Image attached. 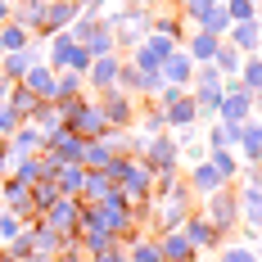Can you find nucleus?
Returning <instances> with one entry per match:
<instances>
[{"label":"nucleus","mask_w":262,"mask_h":262,"mask_svg":"<svg viewBox=\"0 0 262 262\" xmlns=\"http://www.w3.org/2000/svg\"><path fill=\"white\" fill-rule=\"evenodd\" d=\"M149 14H154V9H136V5L104 9V23L113 27V41H118V50H136V46L149 36Z\"/></svg>","instance_id":"obj_1"},{"label":"nucleus","mask_w":262,"mask_h":262,"mask_svg":"<svg viewBox=\"0 0 262 262\" xmlns=\"http://www.w3.org/2000/svg\"><path fill=\"white\" fill-rule=\"evenodd\" d=\"M136 158H140L154 177H172V172H181V145H177L172 131H163V136H154V140H145V145L136 149Z\"/></svg>","instance_id":"obj_2"},{"label":"nucleus","mask_w":262,"mask_h":262,"mask_svg":"<svg viewBox=\"0 0 262 262\" xmlns=\"http://www.w3.org/2000/svg\"><path fill=\"white\" fill-rule=\"evenodd\" d=\"M199 212L208 217V222L222 231V235H231V231L239 226V194H235V185H222L217 194H208Z\"/></svg>","instance_id":"obj_3"},{"label":"nucleus","mask_w":262,"mask_h":262,"mask_svg":"<svg viewBox=\"0 0 262 262\" xmlns=\"http://www.w3.org/2000/svg\"><path fill=\"white\" fill-rule=\"evenodd\" d=\"M100 100V108H104V122L113 131H131L136 127V118H140V100L136 95H127V91H104V95H95Z\"/></svg>","instance_id":"obj_4"},{"label":"nucleus","mask_w":262,"mask_h":262,"mask_svg":"<svg viewBox=\"0 0 262 262\" xmlns=\"http://www.w3.org/2000/svg\"><path fill=\"white\" fill-rule=\"evenodd\" d=\"M181 50V41H172V36H163V32H149L136 50H131V63L140 68V73H158L163 68V59L167 54H177Z\"/></svg>","instance_id":"obj_5"},{"label":"nucleus","mask_w":262,"mask_h":262,"mask_svg":"<svg viewBox=\"0 0 262 262\" xmlns=\"http://www.w3.org/2000/svg\"><path fill=\"white\" fill-rule=\"evenodd\" d=\"M41 226H50V231H59V235H77L81 231V199H73V194H59L50 208L41 212Z\"/></svg>","instance_id":"obj_6"},{"label":"nucleus","mask_w":262,"mask_h":262,"mask_svg":"<svg viewBox=\"0 0 262 262\" xmlns=\"http://www.w3.org/2000/svg\"><path fill=\"white\" fill-rule=\"evenodd\" d=\"M249 118H253V100H249V91H244L239 81H226V91H222V104H217V118H212V122L239 127V122H249Z\"/></svg>","instance_id":"obj_7"},{"label":"nucleus","mask_w":262,"mask_h":262,"mask_svg":"<svg viewBox=\"0 0 262 262\" xmlns=\"http://www.w3.org/2000/svg\"><path fill=\"white\" fill-rule=\"evenodd\" d=\"M118 190L127 194V204H149V199H154V172L131 154L127 158V172H122V181H118Z\"/></svg>","instance_id":"obj_8"},{"label":"nucleus","mask_w":262,"mask_h":262,"mask_svg":"<svg viewBox=\"0 0 262 262\" xmlns=\"http://www.w3.org/2000/svg\"><path fill=\"white\" fill-rule=\"evenodd\" d=\"M181 235L190 239V244H194L199 253H208V249L217 253V249L226 244V235H222V231H217V226H212V222H208V217H204L199 208H194V212H190V217L181 222Z\"/></svg>","instance_id":"obj_9"},{"label":"nucleus","mask_w":262,"mask_h":262,"mask_svg":"<svg viewBox=\"0 0 262 262\" xmlns=\"http://www.w3.org/2000/svg\"><path fill=\"white\" fill-rule=\"evenodd\" d=\"M68 131H77L81 140H100V136L108 131V122H104V108H100V100H95V95H81V108L73 113Z\"/></svg>","instance_id":"obj_10"},{"label":"nucleus","mask_w":262,"mask_h":262,"mask_svg":"<svg viewBox=\"0 0 262 262\" xmlns=\"http://www.w3.org/2000/svg\"><path fill=\"white\" fill-rule=\"evenodd\" d=\"M81 149H86V140H81L77 131H68V127H59V131H50L46 136V158L50 163H81Z\"/></svg>","instance_id":"obj_11"},{"label":"nucleus","mask_w":262,"mask_h":262,"mask_svg":"<svg viewBox=\"0 0 262 262\" xmlns=\"http://www.w3.org/2000/svg\"><path fill=\"white\" fill-rule=\"evenodd\" d=\"M235 158L239 163H262V118H249L235 127Z\"/></svg>","instance_id":"obj_12"},{"label":"nucleus","mask_w":262,"mask_h":262,"mask_svg":"<svg viewBox=\"0 0 262 262\" xmlns=\"http://www.w3.org/2000/svg\"><path fill=\"white\" fill-rule=\"evenodd\" d=\"M154 244H158V258H163V262H199V258H204L181 231H163V235H154Z\"/></svg>","instance_id":"obj_13"},{"label":"nucleus","mask_w":262,"mask_h":262,"mask_svg":"<svg viewBox=\"0 0 262 262\" xmlns=\"http://www.w3.org/2000/svg\"><path fill=\"white\" fill-rule=\"evenodd\" d=\"M41 59H46V50H36V41H32L27 50L0 54V77H5V81H23V77H27V68H32V63H41Z\"/></svg>","instance_id":"obj_14"},{"label":"nucleus","mask_w":262,"mask_h":262,"mask_svg":"<svg viewBox=\"0 0 262 262\" xmlns=\"http://www.w3.org/2000/svg\"><path fill=\"white\" fill-rule=\"evenodd\" d=\"M0 199H5V212H14V217H23V222H36V212H32V190H27L23 181L5 177V181H0Z\"/></svg>","instance_id":"obj_15"},{"label":"nucleus","mask_w":262,"mask_h":262,"mask_svg":"<svg viewBox=\"0 0 262 262\" xmlns=\"http://www.w3.org/2000/svg\"><path fill=\"white\" fill-rule=\"evenodd\" d=\"M118 68H122V59L118 54H104V59H91V68H86V86L95 91V95H104L118 86Z\"/></svg>","instance_id":"obj_16"},{"label":"nucleus","mask_w":262,"mask_h":262,"mask_svg":"<svg viewBox=\"0 0 262 262\" xmlns=\"http://www.w3.org/2000/svg\"><path fill=\"white\" fill-rule=\"evenodd\" d=\"M222 177H217V172H212V163L208 158H199V163H190V172H185V190H190V194H199V199H208V194H217V190H222Z\"/></svg>","instance_id":"obj_17"},{"label":"nucleus","mask_w":262,"mask_h":262,"mask_svg":"<svg viewBox=\"0 0 262 262\" xmlns=\"http://www.w3.org/2000/svg\"><path fill=\"white\" fill-rule=\"evenodd\" d=\"M77 0H46V18H41V36H54V32H68V23L77 18Z\"/></svg>","instance_id":"obj_18"},{"label":"nucleus","mask_w":262,"mask_h":262,"mask_svg":"<svg viewBox=\"0 0 262 262\" xmlns=\"http://www.w3.org/2000/svg\"><path fill=\"white\" fill-rule=\"evenodd\" d=\"M217 46H222V36H212V32H190V36H181V50L190 54V63L194 68H204V63H212V54H217Z\"/></svg>","instance_id":"obj_19"},{"label":"nucleus","mask_w":262,"mask_h":262,"mask_svg":"<svg viewBox=\"0 0 262 262\" xmlns=\"http://www.w3.org/2000/svg\"><path fill=\"white\" fill-rule=\"evenodd\" d=\"M9 145V154L18 158V154H46V131L36 127V122H18V131L5 140Z\"/></svg>","instance_id":"obj_20"},{"label":"nucleus","mask_w":262,"mask_h":262,"mask_svg":"<svg viewBox=\"0 0 262 262\" xmlns=\"http://www.w3.org/2000/svg\"><path fill=\"white\" fill-rule=\"evenodd\" d=\"M163 86H181V91H190V81H194V63H190V54L177 50V54H167L163 59Z\"/></svg>","instance_id":"obj_21"},{"label":"nucleus","mask_w":262,"mask_h":262,"mask_svg":"<svg viewBox=\"0 0 262 262\" xmlns=\"http://www.w3.org/2000/svg\"><path fill=\"white\" fill-rule=\"evenodd\" d=\"M194 122H199V108H194V100H190V91L177 95L172 104L163 108V127L167 131H185V127H194Z\"/></svg>","instance_id":"obj_22"},{"label":"nucleus","mask_w":262,"mask_h":262,"mask_svg":"<svg viewBox=\"0 0 262 262\" xmlns=\"http://www.w3.org/2000/svg\"><path fill=\"white\" fill-rule=\"evenodd\" d=\"M63 249H68V235L41 226V217H36V222H32V253H36V258H59Z\"/></svg>","instance_id":"obj_23"},{"label":"nucleus","mask_w":262,"mask_h":262,"mask_svg":"<svg viewBox=\"0 0 262 262\" xmlns=\"http://www.w3.org/2000/svg\"><path fill=\"white\" fill-rule=\"evenodd\" d=\"M18 86H27L41 104H50V100H54V68L41 59V63H32V68H27V77L18 81Z\"/></svg>","instance_id":"obj_24"},{"label":"nucleus","mask_w":262,"mask_h":262,"mask_svg":"<svg viewBox=\"0 0 262 262\" xmlns=\"http://www.w3.org/2000/svg\"><path fill=\"white\" fill-rule=\"evenodd\" d=\"M81 50L91 54V59H104V54H118V41H113V27L100 18V23L86 32V41H81Z\"/></svg>","instance_id":"obj_25"},{"label":"nucleus","mask_w":262,"mask_h":262,"mask_svg":"<svg viewBox=\"0 0 262 262\" xmlns=\"http://www.w3.org/2000/svg\"><path fill=\"white\" fill-rule=\"evenodd\" d=\"M41 18H46V0H18L14 14H9V23H18L32 36H41Z\"/></svg>","instance_id":"obj_26"},{"label":"nucleus","mask_w":262,"mask_h":262,"mask_svg":"<svg viewBox=\"0 0 262 262\" xmlns=\"http://www.w3.org/2000/svg\"><path fill=\"white\" fill-rule=\"evenodd\" d=\"M258 18H249V23H231V32L222 36L226 46H235L239 54H258Z\"/></svg>","instance_id":"obj_27"},{"label":"nucleus","mask_w":262,"mask_h":262,"mask_svg":"<svg viewBox=\"0 0 262 262\" xmlns=\"http://www.w3.org/2000/svg\"><path fill=\"white\" fill-rule=\"evenodd\" d=\"M77 95H86V77L81 73H54V104H68Z\"/></svg>","instance_id":"obj_28"},{"label":"nucleus","mask_w":262,"mask_h":262,"mask_svg":"<svg viewBox=\"0 0 262 262\" xmlns=\"http://www.w3.org/2000/svg\"><path fill=\"white\" fill-rule=\"evenodd\" d=\"M239 63H244V54H239L235 46H226V41H222L217 54H212V68L222 73V81H235V77H239Z\"/></svg>","instance_id":"obj_29"},{"label":"nucleus","mask_w":262,"mask_h":262,"mask_svg":"<svg viewBox=\"0 0 262 262\" xmlns=\"http://www.w3.org/2000/svg\"><path fill=\"white\" fill-rule=\"evenodd\" d=\"M54 185H59V194H73V199H77L81 185H86V167H81V163H63V167L54 172Z\"/></svg>","instance_id":"obj_30"},{"label":"nucleus","mask_w":262,"mask_h":262,"mask_svg":"<svg viewBox=\"0 0 262 262\" xmlns=\"http://www.w3.org/2000/svg\"><path fill=\"white\" fill-rule=\"evenodd\" d=\"M208 163H212V172H217L226 185L239 181V158H235V149H208Z\"/></svg>","instance_id":"obj_31"},{"label":"nucleus","mask_w":262,"mask_h":262,"mask_svg":"<svg viewBox=\"0 0 262 262\" xmlns=\"http://www.w3.org/2000/svg\"><path fill=\"white\" fill-rule=\"evenodd\" d=\"M5 104L14 108V113H18L23 122H32V113H36V104H41V100H36V95H32L27 86H18V81H14V86H9V95H5Z\"/></svg>","instance_id":"obj_32"},{"label":"nucleus","mask_w":262,"mask_h":262,"mask_svg":"<svg viewBox=\"0 0 262 262\" xmlns=\"http://www.w3.org/2000/svg\"><path fill=\"white\" fill-rule=\"evenodd\" d=\"M194 27H199V32H212V36H226V32H231V14H226V5H212L208 14H199Z\"/></svg>","instance_id":"obj_33"},{"label":"nucleus","mask_w":262,"mask_h":262,"mask_svg":"<svg viewBox=\"0 0 262 262\" xmlns=\"http://www.w3.org/2000/svg\"><path fill=\"white\" fill-rule=\"evenodd\" d=\"M118 91H127V95H136V100H145V73H140L131 59H122V68H118Z\"/></svg>","instance_id":"obj_34"},{"label":"nucleus","mask_w":262,"mask_h":262,"mask_svg":"<svg viewBox=\"0 0 262 262\" xmlns=\"http://www.w3.org/2000/svg\"><path fill=\"white\" fill-rule=\"evenodd\" d=\"M36 36L32 32H23L18 23H0V54H9V50H27Z\"/></svg>","instance_id":"obj_35"},{"label":"nucleus","mask_w":262,"mask_h":262,"mask_svg":"<svg viewBox=\"0 0 262 262\" xmlns=\"http://www.w3.org/2000/svg\"><path fill=\"white\" fill-rule=\"evenodd\" d=\"M108 190H113V185H108V177L104 172H86V185H81V204H104L108 199Z\"/></svg>","instance_id":"obj_36"},{"label":"nucleus","mask_w":262,"mask_h":262,"mask_svg":"<svg viewBox=\"0 0 262 262\" xmlns=\"http://www.w3.org/2000/svg\"><path fill=\"white\" fill-rule=\"evenodd\" d=\"M108 158H113V149H108L104 140H86V149H81V167L86 172H104Z\"/></svg>","instance_id":"obj_37"},{"label":"nucleus","mask_w":262,"mask_h":262,"mask_svg":"<svg viewBox=\"0 0 262 262\" xmlns=\"http://www.w3.org/2000/svg\"><path fill=\"white\" fill-rule=\"evenodd\" d=\"M235 81L249 91V95L258 91V86H262V54H244V63H239V77H235Z\"/></svg>","instance_id":"obj_38"},{"label":"nucleus","mask_w":262,"mask_h":262,"mask_svg":"<svg viewBox=\"0 0 262 262\" xmlns=\"http://www.w3.org/2000/svg\"><path fill=\"white\" fill-rule=\"evenodd\" d=\"M127 262H163L158 258V244H154V235H136L127 244Z\"/></svg>","instance_id":"obj_39"},{"label":"nucleus","mask_w":262,"mask_h":262,"mask_svg":"<svg viewBox=\"0 0 262 262\" xmlns=\"http://www.w3.org/2000/svg\"><path fill=\"white\" fill-rule=\"evenodd\" d=\"M27 190H32V212H36V217L59 199V185H54V181H36V185H27Z\"/></svg>","instance_id":"obj_40"},{"label":"nucleus","mask_w":262,"mask_h":262,"mask_svg":"<svg viewBox=\"0 0 262 262\" xmlns=\"http://www.w3.org/2000/svg\"><path fill=\"white\" fill-rule=\"evenodd\" d=\"M208 149H235V127L212 122V127H208Z\"/></svg>","instance_id":"obj_41"},{"label":"nucleus","mask_w":262,"mask_h":262,"mask_svg":"<svg viewBox=\"0 0 262 262\" xmlns=\"http://www.w3.org/2000/svg\"><path fill=\"white\" fill-rule=\"evenodd\" d=\"M217 262H258V253H253V244H222Z\"/></svg>","instance_id":"obj_42"},{"label":"nucleus","mask_w":262,"mask_h":262,"mask_svg":"<svg viewBox=\"0 0 262 262\" xmlns=\"http://www.w3.org/2000/svg\"><path fill=\"white\" fill-rule=\"evenodd\" d=\"M23 226H27L23 217H14V212H0V249H5V244H14Z\"/></svg>","instance_id":"obj_43"},{"label":"nucleus","mask_w":262,"mask_h":262,"mask_svg":"<svg viewBox=\"0 0 262 262\" xmlns=\"http://www.w3.org/2000/svg\"><path fill=\"white\" fill-rule=\"evenodd\" d=\"M212 5H217V0H181V9H177V14H181L190 27H194V18H199V14H208Z\"/></svg>","instance_id":"obj_44"},{"label":"nucleus","mask_w":262,"mask_h":262,"mask_svg":"<svg viewBox=\"0 0 262 262\" xmlns=\"http://www.w3.org/2000/svg\"><path fill=\"white\" fill-rule=\"evenodd\" d=\"M226 14H231V23H249V18H258V14H253V0H226Z\"/></svg>","instance_id":"obj_45"},{"label":"nucleus","mask_w":262,"mask_h":262,"mask_svg":"<svg viewBox=\"0 0 262 262\" xmlns=\"http://www.w3.org/2000/svg\"><path fill=\"white\" fill-rule=\"evenodd\" d=\"M18 122H23V118H18L14 108H9V104H0V140H9V136L18 131Z\"/></svg>","instance_id":"obj_46"},{"label":"nucleus","mask_w":262,"mask_h":262,"mask_svg":"<svg viewBox=\"0 0 262 262\" xmlns=\"http://www.w3.org/2000/svg\"><path fill=\"white\" fill-rule=\"evenodd\" d=\"M86 262H127V249H122V244H113V249H104V253H91Z\"/></svg>","instance_id":"obj_47"},{"label":"nucleus","mask_w":262,"mask_h":262,"mask_svg":"<svg viewBox=\"0 0 262 262\" xmlns=\"http://www.w3.org/2000/svg\"><path fill=\"white\" fill-rule=\"evenodd\" d=\"M54 262H86V253H81L77 244L68 239V249H63V253H59V258H54Z\"/></svg>","instance_id":"obj_48"},{"label":"nucleus","mask_w":262,"mask_h":262,"mask_svg":"<svg viewBox=\"0 0 262 262\" xmlns=\"http://www.w3.org/2000/svg\"><path fill=\"white\" fill-rule=\"evenodd\" d=\"M9 167H14V154H9V145H5V140H0V181H5V177H9Z\"/></svg>","instance_id":"obj_49"},{"label":"nucleus","mask_w":262,"mask_h":262,"mask_svg":"<svg viewBox=\"0 0 262 262\" xmlns=\"http://www.w3.org/2000/svg\"><path fill=\"white\" fill-rule=\"evenodd\" d=\"M249 100H253V118H262V86L253 91V95H249Z\"/></svg>","instance_id":"obj_50"},{"label":"nucleus","mask_w":262,"mask_h":262,"mask_svg":"<svg viewBox=\"0 0 262 262\" xmlns=\"http://www.w3.org/2000/svg\"><path fill=\"white\" fill-rule=\"evenodd\" d=\"M9 14H14V0H0V23H9Z\"/></svg>","instance_id":"obj_51"},{"label":"nucleus","mask_w":262,"mask_h":262,"mask_svg":"<svg viewBox=\"0 0 262 262\" xmlns=\"http://www.w3.org/2000/svg\"><path fill=\"white\" fill-rule=\"evenodd\" d=\"M127 5H136V9H158L163 0H127Z\"/></svg>","instance_id":"obj_52"},{"label":"nucleus","mask_w":262,"mask_h":262,"mask_svg":"<svg viewBox=\"0 0 262 262\" xmlns=\"http://www.w3.org/2000/svg\"><path fill=\"white\" fill-rule=\"evenodd\" d=\"M253 253H258V262H262V235H253Z\"/></svg>","instance_id":"obj_53"},{"label":"nucleus","mask_w":262,"mask_h":262,"mask_svg":"<svg viewBox=\"0 0 262 262\" xmlns=\"http://www.w3.org/2000/svg\"><path fill=\"white\" fill-rule=\"evenodd\" d=\"M23 262H54V258H36V253H32V258H23Z\"/></svg>","instance_id":"obj_54"},{"label":"nucleus","mask_w":262,"mask_h":262,"mask_svg":"<svg viewBox=\"0 0 262 262\" xmlns=\"http://www.w3.org/2000/svg\"><path fill=\"white\" fill-rule=\"evenodd\" d=\"M253 14H258V23H262V0H258V5H253Z\"/></svg>","instance_id":"obj_55"},{"label":"nucleus","mask_w":262,"mask_h":262,"mask_svg":"<svg viewBox=\"0 0 262 262\" xmlns=\"http://www.w3.org/2000/svg\"><path fill=\"white\" fill-rule=\"evenodd\" d=\"M0 262H18V258H9V253H0Z\"/></svg>","instance_id":"obj_56"},{"label":"nucleus","mask_w":262,"mask_h":262,"mask_svg":"<svg viewBox=\"0 0 262 262\" xmlns=\"http://www.w3.org/2000/svg\"><path fill=\"white\" fill-rule=\"evenodd\" d=\"M0 212H5V199H0Z\"/></svg>","instance_id":"obj_57"},{"label":"nucleus","mask_w":262,"mask_h":262,"mask_svg":"<svg viewBox=\"0 0 262 262\" xmlns=\"http://www.w3.org/2000/svg\"><path fill=\"white\" fill-rule=\"evenodd\" d=\"M217 5H226V0H217Z\"/></svg>","instance_id":"obj_58"}]
</instances>
